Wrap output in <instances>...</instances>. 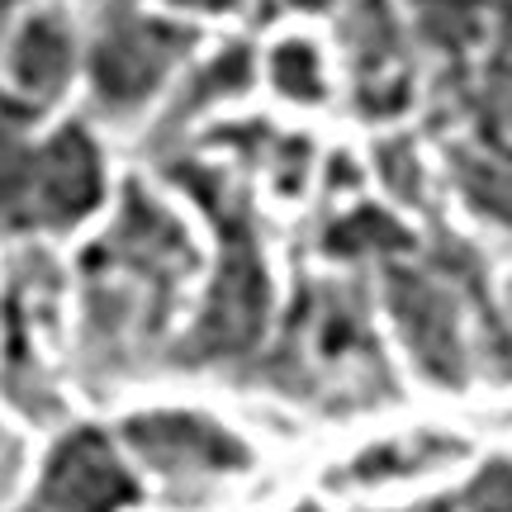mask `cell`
I'll return each mask as SVG.
<instances>
[{
	"instance_id": "6da1fadb",
	"label": "cell",
	"mask_w": 512,
	"mask_h": 512,
	"mask_svg": "<svg viewBox=\"0 0 512 512\" xmlns=\"http://www.w3.org/2000/svg\"><path fill=\"white\" fill-rule=\"evenodd\" d=\"M190 190L209 204V214L219 219L223 233L219 280L204 299L200 328H195V351H200L195 361H233L242 351H252V342L261 337V323H266V266H261V252H256L247 209L223 190V181L219 200L200 181H190Z\"/></svg>"
},
{
	"instance_id": "7a4b0ae2",
	"label": "cell",
	"mask_w": 512,
	"mask_h": 512,
	"mask_svg": "<svg viewBox=\"0 0 512 512\" xmlns=\"http://www.w3.org/2000/svg\"><path fill=\"white\" fill-rule=\"evenodd\" d=\"M124 437L166 479V489L176 498L204 494L214 479L238 475L252 460L228 427L200 413H143V418L124 422Z\"/></svg>"
},
{
	"instance_id": "3957f363",
	"label": "cell",
	"mask_w": 512,
	"mask_h": 512,
	"mask_svg": "<svg viewBox=\"0 0 512 512\" xmlns=\"http://www.w3.org/2000/svg\"><path fill=\"white\" fill-rule=\"evenodd\" d=\"M190 48V29L166 19L119 15L95 43V91L105 105H143Z\"/></svg>"
},
{
	"instance_id": "277c9868",
	"label": "cell",
	"mask_w": 512,
	"mask_h": 512,
	"mask_svg": "<svg viewBox=\"0 0 512 512\" xmlns=\"http://www.w3.org/2000/svg\"><path fill=\"white\" fill-rule=\"evenodd\" d=\"M43 503L53 512H124L128 503H138V479L124 470L110 441L81 427L48 460Z\"/></svg>"
},
{
	"instance_id": "5b68a950",
	"label": "cell",
	"mask_w": 512,
	"mask_h": 512,
	"mask_svg": "<svg viewBox=\"0 0 512 512\" xmlns=\"http://www.w3.org/2000/svg\"><path fill=\"white\" fill-rule=\"evenodd\" d=\"M389 309L399 318L408 347L418 356V366L441 384H465V351H460L456 304L418 271H389L384 275Z\"/></svg>"
},
{
	"instance_id": "8992f818",
	"label": "cell",
	"mask_w": 512,
	"mask_h": 512,
	"mask_svg": "<svg viewBox=\"0 0 512 512\" xmlns=\"http://www.w3.org/2000/svg\"><path fill=\"white\" fill-rule=\"evenodd\" d=\"M100 157L86 133H57L34 162V219L43 223H76L100 200Z\"/></svg>"
},
{
	"instance_id": "52a82bcc",
	"label": "cell",
	"mask_w": 512,
	"mask_h": 512,
	"mask_svg": "<svg viewBox=\"0 0 512 512\" xmlns=\"http://www.w3.org/2000/svg\"><path fill=\"white\" fill-rule=\"evenodd\" d=\"M460 456V441L446 437H418V441H394V446H380V451H366V456L351 465V484H380V479H399V475H418V470H432L437 460Z\"/></svg>"
},
{
	"instance_id": "ba28073f",
	"label": "cell",
	"mask_w": 512,
	"mask_h": 512,
	"mask_svg": "<svg viewBox=\"0 0 512 512\" xmlns=\"http://www.w3.org/2000/svg\"><path fill=\"white\" fill-rule=\"evenodd\" d=\"M451 162H456V181H460V190L470 195V204L512 228V162L508 157H498V152L484 157V152L456 147Z\"/></svg>"
},
{
	"instance_id": "9c48e42d",
	"label": "cell",
	"mask_w": 512,
	"mask_h": 512,
	"mask_svg": "<svg viewBox=\"0 0 512 512\" xmlns=\"http://www.w3.org/2000/svg\"><path fill=\"white\" fill-rule=\"evenodd\" d=\"M72 67V57H67V38L57 24H34L24 43H19V81L29 86V91H43L53 95L62 86V76Z\"/></svg>"
},
{
	"instance_id": "30bf717a",
	"label": "cell",
	"mask_w": 512,
	"mask_h": 512,
	"mask_svg": "<svg viewBox=\"0 0 512 512\" xmlns=\"http://www.w3.org/2000/svg\"><path fill=\"white\" fill-rule=\"evenodd\" d=\"M408 247V233L399 223L380 214V209H356L328 233V252L332 256H361V252H399Z\"/></svg>"
},
{
	"instance_id": "8fae6325",
	"label": "cell",
	"mask_w": 512,
	"mask_h": 512,
	"mask_svg": "<svg viewBox=\"0 0 512 512\" xmlns=\"http://www.w3.org/2000/svg\"><path fill=\"white\" fill-rule=\"evenodd\" d=\"M271 76L294 100H323V72H318V53L309 43H280L271 57Z\"/></svg>"
},
{
	"instance_id": "7c38bea8",
	"label": "cell",
	"mask_w": 512,
	"mask_h": 512,
	"mask_svg": "<svg viewBox=\"0 0 512 512\" xmlns=\"http://www.w3.org/2000/svg\"><path fill=\"white\" fill-rule=\"evenodd\" d=\"M460 512H512V465L508 460L484 465V470L465 484Z\"/></svg>"
},
{
	"instance_id": "4fadbf2b",
	"label": "cell",
	"mask_w": 512,
	"mask_h": 512,
	"mask_svg": "<svg viewBox=\"0 0 512 512\" xmlns=\"http://www.w3.org/2000/svg\"><path fill=\"white\" fill-rule=\"evenodd\" d=\"M394 512H460V498H427V503H413V508H394Z\"/></svg>"
},
{
	"instance_id": "5bb4252c",
	"label": "cell",
	"mask_w": 512,
	"mask_h": 512,
	"mask_svg": "<svg viewBox=\"0 0 512 512\" xmlns=\"http://www.w3.org/2000/svg\"><path fill=\"white\" fill-rule=\"evenodd\" d=\"M290 5H304V10H318V5H328V0H290Z\"/></svg>"
},
{
	"instance_id": "9a60e30c",
	"label": "cell",
	"mask_w": 512,
	"mask_h": 512,
	"mask_svg": "<svg viewBox=\"0 0 512 512\" xmlns=\"http://www.w3.org/2000/svg\"><path fill=\"white\" fill-rule=\"evenodd\" d=\"M294 512H318V508H294Z\"/></svg>"
}]
</instances>
